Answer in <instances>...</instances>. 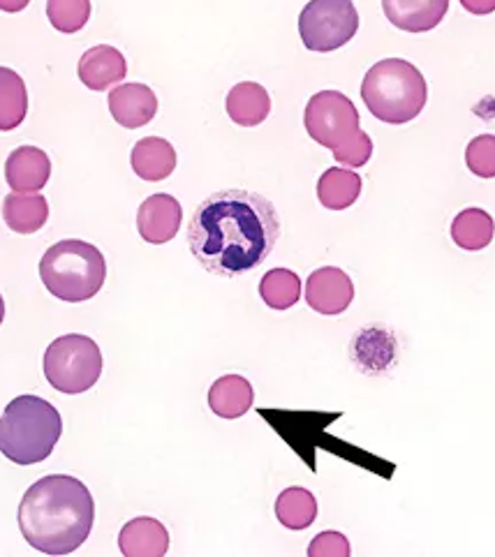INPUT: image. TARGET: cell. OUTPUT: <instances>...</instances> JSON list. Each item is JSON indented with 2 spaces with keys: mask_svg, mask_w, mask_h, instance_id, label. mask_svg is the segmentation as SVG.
I'll return each mask as SVG.
<instances>
[{
  "mask_svg": "<svg viewBox=\"0 0 495 557\" xmlns=\"http://www.w3.org/2000/svg\"><path fill=\"white\" fill-rule=\"evenodd\" d=\"M279 238L276 207L264 195L242 188L213 193L188 222V246L199 267L230 281L262 267Z\"/></svg>",
  "mask_w": 495,
  "mask_h": 557,
  "instance_id": "cell-1",
  "label": "cell"
},
{
  "mask_svg": "<svg viewBox=\"0 0 495 557\" xmlns=\"http://www.w3.org/2000/svg\"><path fill=\"white\" fill-rule=\"evenodd\" d=\"M24 540L45 555H70L84 546L96 521V503L79 479L49 474L26 491L20 503Z\"/></svg>",
  "mask_w": 495,
  "mask_h": 557,
  "instance_id": "cell-2",
  "label": "cell"
},
{
  "mask_svg": "<svg viewBox=\"0 0 495 557\" xmlns=\"http://www.w3.org/2000/svg\"><path fill=\"white\" fill-rule=\"evenodd\" d=\"M63 435L57 407L40 396L14 398L0 414V454L16 466L47 460Z\"/></svg>",
  "mask_w": 495,
  "mask_h": 557,
  "instance_id": "cell-3",
  "label": "cell"
},
{
  "mask_svg": "<svg viewBox=\"0 0 495 557\" xmlns=\"http://www.w3.org/2000/svg\"><path fill=\"white\" fill-rule=\"evenodd\" d=\"M361 98L378 121L403 125L414 121L424 111L429 86L424 74L410 61L384 59L366 72Z\"/></svg>",
  "mask_w": 495,
  "mask_h": 557,
  "instance_id": "cell-4",
  "label": "cell"
},
{
  "mask_svg": "<svg viewBox=\"0 0 495 557\" xmlns=\"http://www.w3.org/2000/svg\"><path fill=\"white\" fill-rule=\"evenodd\" d=\"M42 285L51 296L67 304L94 299L107 277L104 255L79 238H65L51 246L40 259Z\"/></svg>",
  "mask_w": 495,
  "mask_h": 557,
  "instance_id": "cell-5",
  "label": "cell"
},
{
  "mask_svg": "<svg viewBox=\"0 0 495 557\" xmlns=\"http://www.w3.org/2000/svg\"><path fill=\"white\" fill-rule=\"evenodd\" d=\"M45 377L61 394L75 396L94 388L102 375V351L98 343L79 333H67L45 351Z\"/></svg>",
  "mask_w": 495,
  "mask_h": 557,
  "instance_id": "cell-6",
  "label": "cell"
},
{
  "mask_svg": "<svg viewBox=\"0 0 495 557\" xmlns=\"http://www.w3.org/2000/svg\"><path fill=\"white\" fill-rule=\"evenodd\" d=\"M359 30L352 0H310L299 14V35L308 51L329 53L345 47Z\"/></svg>",
  "mask_w": 495,
  "mask_h": 557,
  "instance_id": "cell-7",
  "label": "cell"
},
{
  "mask_svg": "<svg viewBox=\"0 0 495 557\" xmlns=\"http://www.w3.org/2000/svg\"><path fill=\"white\" fill-rule=\"evenodd\" d=\"M304 125L310 139L334 151L359 133V111L345 92L322 90L308 100Z\"/></svg>",
  "mask_w": 495,
  "mask_h": 557,
  "instance_id": "cell-8",
  "label": "cell"
},
{
  "mask_svg": "<svg viewBox=\"0 0 495 557\" xmlns=\"http://www.w3.org/2000/svg\"><path fill=\"white\" fill-rule=\"evenodd\" d=\"M304 299L315 312L334 318V314H341L350 308L355 299L352 277L343 269L322 267L308 275Z\"/></svg>",
  "mask_w": 495,
  "mask_h": 557,
  "instance_id": "cell-9",
  "label": "cell"
},
{
  "mask_svg": "<svg viewBox=\"0 0 495 557\" xmlns=\"http://www.w3.org/2000/svg\"><path fill=\"white\" fill-rule=\"evenodd\" d=\"M181 222H183V209L178 199L164 193L144 199L137 211L139 236L151 246L170 244V240L178 234Z\"/></svg>",
  "mask_w": 495,
  "mask_h": 557,
  "instance_id": "cell-10",
  "label": "cell"
},
{
  "mask_svg": "<svg viewBox=\"0 0 495 557\" xmlns=\"http://www.w3.org/2000/svg\"><path fill=\"white\" fill-rule=\"evenodd\" d=\"M112 119L127 129L149 125L158 114V98L146 84H121L107 98Z\"/></svg>",
  "mask_w": 495,
  "mask_h": 557,
  "instance_id": "cell-11",
  "label": "cell"
},
{
  "mask_svg": "<svg viewBox=\"0 0 495 557\" xmlns=\"http://www.w3.org/2000/svg\"><path fill=\"white\" fill-rule=\"evenodd\" d=\"M51 160L38 146H20L8 156L5 181L12 193H40L49 183Z\"/></svg>",
  "mask_w": 495,
  "mask_h": 557,
  "instance_id": "cell-12",
  "label": "cell"
},
{
  "mask_svg": "<svg viewBox=\"0 0 495 557\" xmlns=\"http://www.w3.org/2000/svg\"><path fill=\"white\" fill-rule=\"evenodd\" d=\"M382 10L398 30L429 33L443 24L449 0H382Z\"/></svg>",
  "mask_w": 495,
  "mask_h": 557,
  "instance_id": "cell-13",
  "label": "cell"
},
{
  "mask_svg": "<svg viewBox=\"0 0 495 557\" xmlns=\"http://www.w3.org/2000/svg\"><path fill=\"white\" fill-rule=\"evenodd\" d=\"M79 79L90 90H107L121 84L127 74L125 55L112 45H98L79 59Z\"/></svg>",
  "mask_w": 495,
  "mask_h": 557,
  "instance_id": "cell-14",
  "label": "cell"
},
{
  "mask_svg": "<svg viewBox=\"0 0 495 557\" xmlns=\"http://www.w3.org/2000/svg\"><path fill=\"white\" fill-rule=\"evenodd\" d=\"M119 548L127 557H160L170 550V532L156 518L139 516L125 523L119 534Z\"/></svg>",
  "mask_w": 495,
  "mask_h": 557,
  "instance_id": "cell-15",
  "label": "cell"
},
{
  "mask_svg": "<svg viewBox=\"0 0 495 557\" xmlns=\"http://www.w3.org/2000/svg\"><path fill=\"white\" fill-rule=\"evenodd\" d=\"M133 172L149 183H160L170 178L176 170L174 146L162 137H144L135 144L131 153Z\"/></svg>",
  "mask_w": 495,
  "mask_h": 557,
  "instance_id": "cell-16",
  "label": "cell"
},
{
  "mask_svg": "<svg viewBox=\"0 0 495 557\" xmlns=\"http://www.w3.org/2000/svg\"><path fill=\"white\" fill-rule=\"evenodd\" d=\"M271 114V96L255 82L236 84L227 92V116L242 127H258Z\"/></svg>",
  "mask_w": 495,
  "mask_h": 557,
  "instance_id": "cell-17",
  "label": "cell"
},
{
  "mask_svg": "<svg viewBox=\"0 0 495 557\" xmlns=\"http://www.w3.org/2000/svg\"><path fill=\"white\" fill-rule=\"evenodd\" d=\"M3 220L16 234L40 232L49 220V201L40 193H12L3 199Z\"/></svg>",
  "mask_w": 495,
  "mask_h": 557,
  "instance_id": "cell-18",
  "label": "cell"
},
{
  "mask_svg": "<svg viewBox=\"0 0 495 557\" xmlns=\"http://www.w3.org/2000/svg\"><path fill=\"white\" fill-rule=\"evenodd\" d=\"M255 403L252 384L242 375H225L211 384L209 388V407L220 419H238L244 417Z\"/></svg>",
  "mask_w": 495,
  "mask_h": 557,
  "instance_id": "cell-19",
  "label": "cell"
},
{
  "mask_svg": "<svg viewBox=\"0 0 495 557\" xmlns=\"http://www.w3.org/2000/svg\"><path fill=\"white\" fill-rule=\"evenodd\" d=\"M361 195V176L345 166H332L318 181V199L329 211H345Z\"/></svg>",
  "mask_w": 495,
  "mask_h": 557,
  "instance_id": "cell-20",
  "label": "cell"
},
{
  "mask_svg": "<svg viewBox=\"0 0 495 557\" xmlns=\"http://www.w3.org/2000/svg\"><path fill=\"white\" fill-rule=\"evenodd\" d=\"M28 114V90L24 79L10 67H0V133L16 129Z\"/></svg>",
  "mask_w": 495,
  "mask_h": 557,
  "instance_id": "cell-21",
  "label": "cell"
},
{
  "mask_svg": "<svg viewBox=\"0 0 495 557\" xmlns=\"http://www.w3.org/2000/svg\"><path fill=\"white\" fill-rule=\"evenodd\" d=\"M495 222L484 209H466L451 222V240L461 250H484L491 246Z\"/></svg>",
  "mask_w": 495,
  "mask_h": 557,
  "instance_id": "cell-22",
  "label": "cell"
},
{
  "mask_svg": "<svg viewBox=\"0 0 495 557\" xmlns=\"http://www.w3.org/2000/svg\"><path fill=\"white\" fill-rule=\"evenodd\" d=\"M276 518H279V523L287 530L299 532V530L310 528L318 518L315 495L306 488H299V486L285 488L276 499Z\"/></svg>",
  "mask_w": 495,
  "mask_h": 557,
  "instance_id": "cell-23",
  "label": "cell"
},
{
  "mask_svg": "<svg viewBox=\"0 0 495 557\" xmlns=\"http://www.w3.org/2000/svg\"><path fill=\"white\" fill-rule=\"evenodd\" d=\"M260 296L271 310H289L301 299V277L289 269H271L260 281Z\"/></svg>",
  "mask_w": 495,
  "mask_h": 557,
  "instance_id": "cell-24",
  "label": "cell"
},
{
  "mask_svg": "<svg viewBox=\"0 0 495 557\" xmlns=\"http://www.w3.org/2000/svg\"><path fill=\"white\" fill-rule=\"evenodd\" d=\"M47 18L59 33H79L90 18V0H47Z\"/></svg>",
  "mask_w": 495,
  "mask_h": 557,
  "instance_id": "cell-25",
  "label": "cell"
},
{
  "mask_svg": "<svg viewBox=\"0 0 495 557\" xmlns=\"http://www.w3.org/2000/svg\"><path fill=\"white\" fill-rule=\"evenodd\" d=\"M468 170L480 178H495V135L474 137L466 148Z\"/></svg>",
  "mask_w": 495,
  "mask_h": 557,
  "instance_id": "cell-26",
  "label": "cell"
},
{
  "mask_svg": "<svg viewBox=\"0 0 495 557\" xmlns=\"http://www.w3.org/2000/svg\"><path fill=\"white\" fill-rule=\"evenodd\" d=\"M332 153H334V160L343 166H363L373 156V141L363 133V129H359L350 141L334 148Z\"/></svg>",
  "mask_w": 495,
  "mask_h": 557,
  "instance_id": "cell-27",
  "label": "cell"
},
{
  "mask_svg": "<svg viewBox=\"0 0 495 557\" xmlns=\"http://www.w3.org/2000/svg\"><path fill=\"white\" fill-rule=\"evenodd\" d=\"M310 557H324V555H334V557H347L350 555V542L345 540V534L341 532H320L313 542L308 546Z\"/></svg>",
  "mask_w": 495,
  "mask_h": 557,
  "instance_id": "cell-28",
  "label": "cell"
},
{
  "mask_svg": "<svg viewBox=\"0 0 495 557\" xmlns=\"http://www.w3.org/2000/svg\"><path fill=\"white\" fill-rule=\"evenodd\" d=\"M461 5L474 16H486L495 12V0H461Z\"/></svg>",
  "mask_w": 495,
  "mask_h": 557,
  "instance_id": "cell-29",
  "label": "cell"
},
{
  "mask_svg": "<svg viewBox=\"0 0 495 557\" xmlns=\"http://www.w3.org/2000/svg\"><path fill=\"white\" fill-rule=\"evenodd\" d=\"M30 5V0H0V10L3 12H10V14H16L22 12Z\"/></svg>",
  "mask_w": 495,
  "mask_h": 557,
  "instance_id": "cell-30",
  "label": "cell"
},
{
  "mask_svg": "<svg viewBox=\"0 0 495 557\" xmlns=\"http://www.w3.org/2000/svg\"><path fill=\"white\" fill-rule=\"evenodd\" d=\"M5 320V301H3V294H0V324Z\"/></svg>",
  "mask_w": 495,
  "mask_h": 557,
  "instance_id": "cell-31",
  "label": "cell"
}]
</instances>
